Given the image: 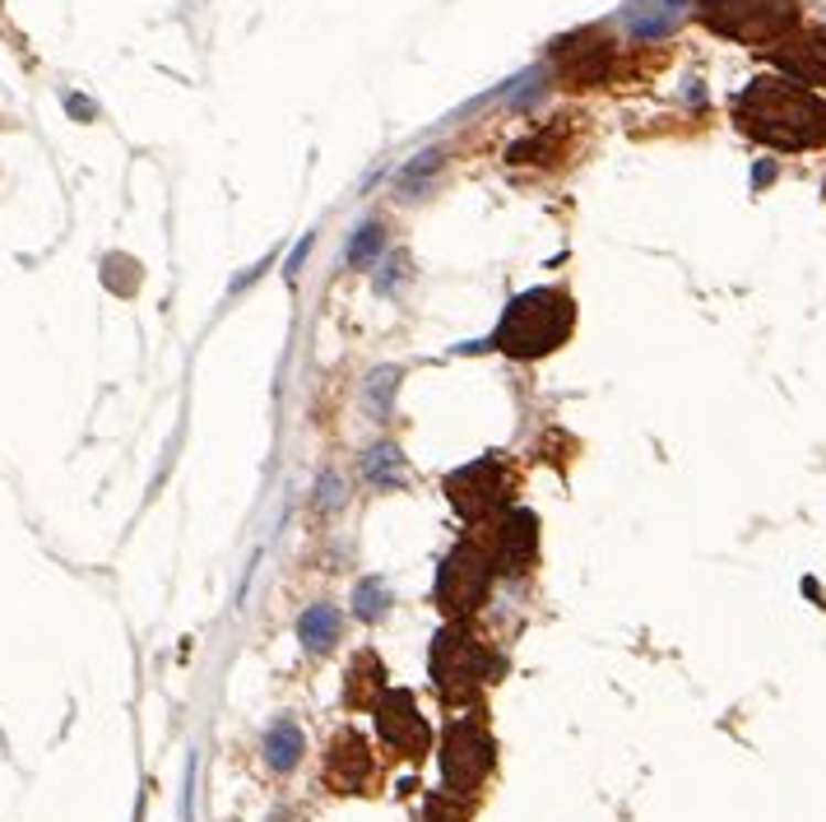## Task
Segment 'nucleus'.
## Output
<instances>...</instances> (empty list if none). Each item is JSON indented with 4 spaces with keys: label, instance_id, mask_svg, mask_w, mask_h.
Instances as JSON below:
<instances>
[{
    "label": "nucleus",
    "instance_id": "1",
    "mask_svg": "<svg viewBox=\"0 0 826 822\" xmlns=\"http://www.w3.org/2000/svg\"><path fill=\"white\" fill-rule=\"evenodd\" d=\"M733 117H739V126L752 140L771 149L826 145V103L794 79H775V75L752 79L739 94V103H733Z\"/></svg>",
    "mask_w": 826,
    "mask_h": 822
},
{
    "label": "nucleus",
    "instance_id": "2",
    "mask_svg": "<svg viewBox=\"0 0 826 822\" xmlns=\"http://www.w3.org/2000/svg\"><path fill=\"white\" fill-rule=\"evenodd\" d=\"M571 325V307L562 293H525L506 307L497 325V344L516 359H539V353L557 349Z\"/></svg>",
    "mask_w": 826,
    "mask_h": 822
},
{
    "label": "nucleus",
    "instance_id": "3",
    "mask_svg": "<svg viewBox=\"0 0 826 822\" xmlns=\"http://www.w3.org/2000/svg\"><path fill=\"white\" fill-rule=\"evenodd\" d=\"M701 19L733 42H780L798 24V0H697Z\"/></svg>",
    "mask_w": 826,
    "mask_h": 822
},
{
    "label": "nucleus",
    "instance_id": "4",
    "mask_svg": "<svg viewBox=\"0 0 826 822\" xmlns=\"http://www.w3.org/2000/svg\"><path fill=\"white\" fill-rule=\"evenodd\" d=\"M771 61L803 88H826V29H794L780 38Z\"/></svg>",
    "mask_w": 826,
    "mask_h": 822
},
{
    "label": "nucleus",
    "instance_id": "5",
    "mask_svg": "<svg viewBox=\"0 0 826 822\" xmlns=\"http://www.w3.org/2000/svg\"><path fill=\"white\" fill-rule=\"evenodd\" d=\"M687 14V0H636V6H627V29L636 38H668Z\"/></svg>",
    "mask_w": 826,
    "mask_h": 822
},
{
    "label": "nucleus",
    "instance_id": "6",
    "mask_svg": "<svg viewBox=\"0 0 826 822\" xmlns=\"http://www.w3.org/2000/svg\"><path fill=\"white\" fill-rule=\"evenodd\" d=\"M340 628H344V618H340V609H334V605H311L298 618V637H302L307 651H330L334 637H340Z\"/></svg>",
    "mask_w": 826,
    "mask_h": 822
},
{
    "label": "nucleus",
    "instance_id": "7",
    "mask_svg": "<svg viewBox=\"0 0 826 822\" xmlns=\"http://www.w3.org/2000/svg\"><path fill=\"white\" fill-rule=\"evenodd\" d=\"M302 758V729L298 725H275L270 735H265V762H270L275 771H293Z\"/></svg>",
    "mask_w": 826,
    "mask_h": 822
},
{
    "label": "nucleus",
    "instance_id": "8",
    "mask_svg": "<svg viewBox=\"0 0 826 822\" xmlns=\"http://www.w3.org/2000/svg\"><path fill=\"white\" fill-rule=\"evenodd\" d=\"M353 599H358V613L367 618V623H372V618H382V613L390 609V590H386L382 581H372V576H367V581H358Z\"/></svg>",
    "mask_w": 826,
    "mask_h": 822
},
{
    "label": "nucleus",
    "instance_id": "9",
    "mask_svg": "<svg viewBox=\"0 0 826 822\" xmlns=\"http://www.w3.org/2000/svg\"><path fill=\"white\" fill-rule=\"evenodd\" d=\"M367 479H376L382 488L399 483V456H395V447H372V456H367Z\"/></svg>",
    "mask_w": 826,
    "mask_h": 822
},
{
    "label": "nucleus",
    "instance_id": "10",
    "mask_svg": "<svg viewBox=\"0 0 826 822\" xmlns=\"http://www.w3.org/2000/svg\"><path fill=\"white\" fill-rule=\"evenodd\" d=\"M382 247H386V233H382V224H363V233L348 242V260H353V265H367V260H372L376 252H382Z\"/></svg>",
    "mask_w": 826,
    "mask_h": 822
}]
</instances>
